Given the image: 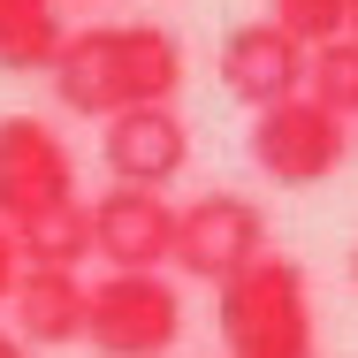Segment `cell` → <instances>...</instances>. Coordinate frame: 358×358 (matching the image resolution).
Listing matches in <instances>:
<instances>
[{
	"instance_id": "obj_1",
	"label": "cell",
	"mask_w": 358,
	"mask_h": 358,
	"mask_svg": "<svg viewBox=\"0 0 358 358\" xmlns=\"http://www.w3.org/2000/svg\"><path fill=\"white\" fill-rule=\"evenodd\" d=\"M46 76H54V99L69 115L107 122V115H130V107H176L183 46L160 23H92V31L62 38Z\"/></svg>"
},
{
	"instance_id": "obj_2",
	"label": "cell",
	"mask_w": 358,
	"mask_h": 358,
	"mask_svg": "<svg viewBox=\"0 0 358 358\" xmlns=\"http://www.w3.org/2000/svg\"><path fill=\"white\" fill-rule=\"evenodd\" d=\"M214 328L229 358H313V282L305 267L267 252L214 289Z\"/></svg>"
},
{
	"instance_id": "obj_3",
	"label": "cell",
	"mask_w": 358,
	"mask_h": 358,
	"mask_svg": "<svg viewBox=\"0 0 358 358\" xmlns=\"http://www.w3.org/2000/svg\"><path fill=\"white\" fill-rule=\"evenodd\" d=\"M183 336V297L168 275H99L84 282V343L99 358H160Z\"/></svg>"
},
{
	"instance_id": "obj_4",
	"label": "cell",
	"mask_w": 358,
	"mask_h": 358,
	"mask_svg": "<svg viewBox=\"0 0 358 358\" xmlns=\"http://www.w3.org/2000/svg\"><path fill=\"white\" fill-rule=\"evenodd\" d=\"M76 199V152L46 115H0V229L54 214Z\"/></svg>"
},
{
	"instance_id": "obj_5",
	"label": "cell",
	"mask_w": 358,
	"mask_h": 358,
	"mask_svg": "<svg viewBox=\"0 0 358 358\" xmlns=\"http://www.w3.org/2000/svg\"><path fill=\"white\" fill-rule=\"evenodd\" d=\"M343 160H351V122H336L305 92L282 99V107H267V115H252V168L275 176V183H289V191L328 183Z\"/></svg>"
},
{
	"instance_id": "obj_6",
	"label": "cell",
	"mask_w": 358,
	"mask_h": 358,
	"mask_svg": "<svg viewBox=\"0 0 358 358\" xmlns=\"http://www.w3.org/2000/svg\"><path fill=\"white\" fill-rule=\"evenodd\" d=\"M275 244H267V214L252 206V199H236V191H206V199H191V206H176V267L183 275H199V282H229V275H244L252 259H267Z\"/></svg>"
},
{
	"instance_id": "obj_7",
	"label": "cell",
	"mask_w": 358,
	"mask_h": 358,
	"mask_svg": "<svg viewBox=\"0 0 358 358\" xmlns=\"http://www.w3.org/2000/svg\"><path fill=\"white\" fill-rule=\"evenodd\" d=\"M99 160L115 176V191H168L191 168V130L176 107H130L99 122Z\"/></svg>"
},
{
	"instance_id": "obj_8",
	"label": "cell",
	"mask_w": 358,
	"mask_h": 358,
	"mask_svg": "<svg viewBox=\"0 0 358 358\" xmlns=\"http://www.w3.org/2000/svg\"><path fill=\"white\" fill-rule=\"evenodd\" d=\"M92 252L107 259V275H160V259L176 252V199L160 191H99L92 206Z\"/></svg>"
},
{
	"instance_id": "obj_9",
	"label": "cell",
	"mask_w": 358,
	"mask_h": 358,
	"mask_svg": "<svg viewBox=\"0 0 358 358\" xmlns=\"http://www.w3.org/2000/svg\"><path fill=\"white\" fill-rule=\"evenodd\" d=\"M214 69H221V84H229V99H244L252 115H267V107H282V99L305 92V46L259 15V23H236V31L221 38Z\"/></svg>"
},
{
	"instance_id": "obj_10",
	"label": "cell",
	"mask_w": 358,
	"mask_h": 358,
	"mask_svg": "<svg viewBox=\"0 0 358 358\" xmlns=\"http://www.w3.org/2000/svg\"><path fill=\"white\" fill-rule=\"evenodd\" d=\"M15 343L23 351H62V343H84V275H62V267H23L15 275Z\"/></svg>"
},
{
	"instance_id": "obj_11",
	"label": "cell",
	"mask_w": 358,
	"mask_h": 358,
	"mask_svg": "<svg viewBox=\"0 0 358 358\" xmlns=\"http://www.w3.org/2000/svg\"><path fill=\"white\" fill-rule=\"evenodd\" d=\"M69 23L54 0H0V69L8 76H31V69H54Z\"/></svg>"
},
{
	"instance_id": "obj_12",
	"label": "cell",
	"mask_w": 358,
	"mask_h": 358,
	"mask_svg": "<svg viewBox=\"0 0 358 358\" xmlns=\"http://www.w3.org/2000/svg\"><path fill=\"white\" fill-rule=\"evenodd\" d=\"M15 252H23V267H62V275H76V267L92 259V214H84V199L23 221V229H15Z\"/></svg>"
},
{
	"instance_id": "obj_13",
	"label": "cell",
	"mask_w": 358,
	"mask_h": 358,
	"mask_svg": "<svg viewBox=\"0 0 358 358\" xmlns=\"http://www.w3.org/2000/svg\"><path fill=\"white\" fill-rule=\"evenodd\" d=\"M305 99L328 107L336 122H358V38L351 31L305 54Z\"/></svg>"
},
{
	"instance_id": "obj_14",
	"label": "cell",
	"mask_w": 358,
	"mask_h": 358,
	"mask_svg": "<svg viewBox=\"0 0 358 358\" xmlns=\"http://www.w3.org/2000/svg\"><path fill=\"white\" fill-rule=\"evenodd\" d=\"M267 23L289 31V38L313 54V46H328V38L351 31V0H267Z\"/></svg>"
},
{
	"instance_id": "obj_15",
	"label": "cell",
	"mask_w": 358,
	"mask_h": 358,
	"mask_svg": "<svg viewBox=\"0 0 358 358\" xmlns=\"http://www.w3.org/2000/svg\"><path fill=\"white\" fill-rule=\"evenodd\" d=\"M15 275H23V252H15V236L0 229V305L15 297Z\"/></svg>"
},
{
	"instance_id": "obj_16",
	"label": "cell",
	"mask_w": 358,
	"mask_h": 358,
	"mask_svg": "<svg viewBox=\"0 0 358 358\" xmlns=\"http://www.w3.org/2000/svg\"><path fill=\"white\" fill-rule=\"evenodd\" d=\"M0 358H31V351H23V343H15V336H8V328H0Z\"/></svg>"
},
{
	"instance_id": "obj_17",
	"label": "cell",
	"mask_w": 358,
	"mask_h": 358,
	"mask_svg": "<svg viewBox=\"0 0 358 358\" xmlns=\"http://www.w3.org/2000/svg\"><path fill=\"white\" fill-rule=\"evenodd\" d=\"M351 282H358V244H351Z\"/></svg>"
},
{
	"instance_id": "obj_18",
	"label": "cell",
	"mask_w": 358,
	"mask_h": 358,
	"mask_svg": "<svg viewBox=\"0 0 358 358\" xmlns=\"http://www.w3.org/2000/svg\"><path fill=\"white\" fill-rule=\"evenodd\" d=\"M351 38H358V0H351Z\"/></svg>"
},
{
	"instance_id": "obj_19",
	"label": "cell",
	"mask_w": 358,
	"mask_h": 358,
	"mask_svg": "<svg viewBox=\"0 0 358 358\" xmlns=\"http://www.w3.org/2000/svg\"><path fill=\"white\" fill-rule=\"evenodd\" d=\"M54 8H62V0H54ZM76 8H92V0H76Z\"/></svg>"
}]
</instances>
